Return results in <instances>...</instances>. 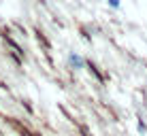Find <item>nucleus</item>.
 Returning <instances> with one entry per match:
<instances>
[{
    "instance_id": "f257e3e1",
    "label": "nucleus",
    "mask_w": 147,
    "mask_h": 136,
    "mask_svg": "<svg viewBox=\"0 0 147 136\" xmlns=\"http://www.w3.org/2000/svg\"><path fill=\"white\" fill-rule=\"evenodd\" d=\"M66 62H68V66L73 68V70H83V68H85L83 55H79L77 51H70V53L66 55Z\"/></svg>"
},
{
    "instance_id": "f03ea898",
    "label": "nucleus",
    "mask_w": 147,
    "mask_h": 136,
    "mask_svg": "<svg viewBox=\"0 0 147 136\" xmlns=\"http://www.w3.org/2000/svg\"><path fill=\"white\" fill-rule=\"evenodd\" d=\"M107 4H109L111 9H119L121 7V0H107Z\"/></svg>"
},
{
    "instance_id": "7ed1b4c3",
    "label": "nucleus",
    "mask_w": 147,
    "mask_h": 136,
    "mask_svg": "<svg viewBox=\"0 0 147 136\" xmlns=\"http://www.w3.org/2000/svg\"><path fill=\"white\" fill-rule=\"evenodd\" d=\"M139 132H141V134H145V132H147V128H145L143 123H139Z\"/></svg>"
}]
</instances>
